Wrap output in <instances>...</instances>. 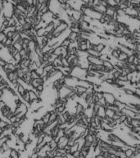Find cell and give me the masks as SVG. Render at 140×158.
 <instances>
[{"instance_id": "1", "label": "cell", "mask_w": 140, "mask_h": 158, "mask_svg": "<svg viewBox=\"0 0 140 158\" xmlns=\"http://www.w3.org/2000/svg\"><path fill=\"white\" fill-rule=\"evenodd\" d=\"M88 75L87 69L80 68V66H75L72 68V71L71 72V76L75 77L80 80H86Z\"/></svg>"}, {"instance_id": "2", "label": "cell", "mask_w": 140, "mask_h": 158, "mask_svg": "<svg viewBox=\"0 0 140 158\" xmlns=\"http://www.w3.org/2000/svg\"><path fill=\"white\" fill-rule=\"evenodd\" d=\"M103 98H104L105 101H106V105H114L116 100L115 95H114L113 93H111V92H104V94H103Z\"/></svg>"}, {"instance_id": "3", "label": "cell", "mask_w": 140, "mask_h": 158, "mask_svg": "<svg viewBox=\"0 0 140 158\" xmlns=\"http://www.w3.org/2000/svg\"><path fill=\"white\" fill-rule=\"evenodd\" d=\"M88 63L91 64H102L103 61L101 60L99 57H94L92 55H88L87 57Z\"/></svg>"}, {"instance_id": "4", "label": "cell", "mask_w": 140, "mask_h": 158, "mask_svg": "<svg viewBox=\"0 0 140 158\" xmlns=\"http://www.w3.org/2000/svg\"><path fill=\"white\" fill-rule=\"evenodd\" d=\"M83 12H81L80 10H74L73 12V14H72V17L75 20V21H78L80 22L81 20V18H82V16H83Z\"/></svg>"}, {"instance_id": "5", "label": "cell", "mask_w": 140, "mask_h": 158, "mask_svg": "<svg viewBox=\"0 0 140 158\" xmlns=\"http://www.w3.org/2000/svg\"><path fill=\"white\" fill-rule=\"evenodd\" d=\"M97 116H98L101 119H104L106 117V107L100 106L98 110L97 111Z\"/></svg>"}, {"instance_id": "6", "label": "cell", "mask_w": 140, "mask_h": 158, "mask_svg": "<svg viewBox=\"0 0 140 158\" xmlns=\"http://www.w3.org/2000/svg\"><path fill=\"white\" fill-rule=\"evenodd\" d=\"M116 12V7H106V10L105 14L107 15V16H110L111 17H113V16L115 15Z\"/></svg>"}, {"instance_id": "7", "label": "cell", "mask_w": 140, "mask_h": 158, "mask_svg": "<svg viewBox=\"0 0 140 158\" xmlns=\"http://www.w3.org/2000/svg\"><path fill=\"white\" fill-rule=\"evenodd\" d=\"M50 115H51V114L49 113V111H47V112H46L45 114H44L43 116H42V118L40 119V120H43V122L44 123V124H48V122H49V118H50Z\"/></svg>"}, {"instance_id": "8", "label": "cell", "mask_w": 140, "mask_h": 158, "mask_svg": "<svg viewBox=\"0 0 140 158\" xmlns=\"http://www.w3.org/2000/svg\"><path fill=\"white\" fill-rule=\"evenodd\" d=\"M78 37H79V33H75V32L71 31L69 36H68V39H69L71 41H75V40H77Z\"/></svg>"}, {"instance_id": "9", "label": "cell", "mask_w": 140, "mask_h": 158, "mask_svg": "<svg viewBox=\"0 0 140 158\" xmlns=\"http://www.w3.org/2000/svg\"><path fill=\"white\" fill-rule=\"evenodd\" d=\"M44 28H45L46 32H53V31L55 30V27H54V25H53V22L48 24Z\"/></svg>"}, {"instance_id": "10", "label": "cell", "mask_w": 140, "mask_h": 158, "mask_svg": "<svg viewBox=\"0 0 140 158\" xmlns=\"http://www.w3.org/2000/svg\"><path fill=\"white\" fill-rule=\"evenodd\" d=\"M87 52H88V55H92V56H94V57H99L100 56V53L97 52V50H95V49H88L87 50Z\"/></svg>"}, {"instance_id": "11", "label": "cell", "mask_w": 140, "mask_h": 158, "mask_svg": "<svg viewBox=\"0 0 140 158\" xmlns=\"http://www.w3.org/2000/svg\"><path fill=\"white\" fill-rule=\"evenodd\" d=\"M114 114H115V111L112 110L111 109H109V108H106V117L112 119Z\"/></svg>"}, {"instance_id": "12", "label": "cell", "mask_w": 140, "mask_h": 158, "mask_svg": "<svg viewBox=\"0 0 140 158\" xmlns=\"http://www.w3.org/2000/svg\"><path fill=\"white\" fill-rule=\"evenodd\" d=\"M46 34V31H45V28H39L36 31V36L38 37H42V36H44Z\"/></svg>"}, {"instance_id": "13", "label": "cell", "mask_w": 140, "mask_h": 158, "mask_svg": "<svg viewBox=\"0 0 140 158\" xmlns=\"http://www.w3.org/2000/svg\"><path fill=\"white\" fill-rule=\"evenodd\" d=\"M128 56L129 55L127 54L124 53V52H121V54H119V57H118V60L119 61H126Z\"/></svg>"}, {"instance_id": "14", "label": "cell", "mask_w": 140, "mask_h": 158, "mask_svg": "<svg viewBox=\"0 0 140 158\" xmlns=\"http://www.w3.org/2000/svg\"><path fill=\"white\" fill-rule=\"evenodd\" d=\"M107 1V4L108 7H116V8H118V3L116 0H106Z\"/></svg>"}, {"instance_id": "15", "label": "cell", "mask_w": 140, "mask_h": 158, "mask_svg": "<svg viewBox=\"0 0 140 158\" xmlns=\"http://www.w3.org/2000/svg\"><path fill=\"white\" fill-rule=\"evenodd\" d=\"M71 40H69L68 38L65 39V40H63L62 41V44H61V46H62V47H65V48H68L70 45V44H71Z\"/></svg>"}, {"instance_id": "16", "label": "cell", "mask_w": 140, "mask_h": 158, "mask_svg": "<svg viewBox=\"0 0 140 158\" xmlns=\"http://www.w3.org/2000/svg\"><path fill=\"white\" fill-rule=\"evenodd\" d=\"M29 99L30 101H34V100L38 99V96H36L35 92L32 90H29Z\"/></svg>"}, {"instance_id": "17", "label": "cell", "mask_w": 140, "mask_h": 158, "mask_svg": "<svg viewBox=\"0 0 140 158\" xmlns=\"http://www.w3.org/2000/svg\"><path fill=\"white\" fill-rule=\"evenodd\" d=\"M22 27H23V31H29V30H31V29L33 28V24L28 23V22H26V23H25V25L22 26Z\"/></svg>"}, {"instance_id": "18", "label": "cell", "mask_w": 140, "mask_h": 158, "mask_svg": "<svg viewBox=\"0 0 140 158\" xmlns=\"http://www.w3.org/2000/svg\"><path fill=\"white\" fill-rule=\"evenodd\" d=\"M136 55L135 54H131V55H129L128 58H127V60H126V63L128 64H133L134 63V60L135 59Z\"/></svg>"}, {"instance_id": "19", "label": "cell", "mask_w": 140, "mask_h": 158, "mask_svg": "<svg viewBox=\"0 0 140 158\" xmlns=\"http://www.w3.org/2000/svg\"><path fill=\"white\" fill-rule=\"evenodd\" d=\"M105 44H103V43H102V42H100L99 44H97V52H99V53H102V51L104 49V48H105Z\"/></svg>"}, {"instance_id": "20", "label": "cell", "mask_w": 140, "mask_h": 158, "mask_svg": "<svg viewBox=\"0 0 140 158\" xmlns=\"http://www.w3.org/2000/svg\"><path fill=\"white\" fill-rule=\"evenodd\" d=\"M8 125H9L8 123H7L6 121H4L3 120H0V128H1V129H3V130L6 129Z\"/></svg>"}, {"instance_id": "21", "label": "cell", "mask_w": 140, "mask_h": 158, "mask_svg": "<svg viewBox=\"0 0 140 158\" xmlns=\"http://www.w3.org/2000/svg\"><path fill=\"white\" fill-rule=\"evenodd\" d=\"M13 58H14V59L16 60V62L17 63V64H20V63L21 62V60H22V57H21V55L20 54L19 52H18L16 54H15L13 56Z\"/></svg>"}, {"instance_id": "22", "label": "cell", "mask_w": 140, "mask_h": 158, "mask_svg": "<svg viewBox=\"0 0 140 158\" xmlns=\"http://www.w3.org/2000/svg\"><path fill=\"white\" fill-rule=\"evenodd\" d=\"M43 68H44V71L48 72H50L52 69H53V68H54V66L53 65V64H48L46 65V66L44 67Z\"/></svg>"}, {"instance_id": "23", "label": "cell", "mask_w": 140, "mask_h": 158, "mask_svg": "<svg viewBox=\"0 0 140 158\" xmlns=\"http://www.w3.org/2000/svg\"><path fill=\"white\" fill-rule=\"evenodd\" d=\"M29 85L32 86L34 88H37V87H39V83L38 82L37 79H32L31 80V82H30V83H29Z\"/></svg>"}, {"instance_id": "24", "label": "cell", "mask_w": 140, "mask_h": 158, "mask_svg": "<svg viewBox=\"0 0 140 158\" xmlns=\"http://www.w3.org/2000/svg\"><path fill=\"white\" fill-rule=\"evenodd\" d=\"M62 64L63 67H70V64L66 58H62Z\"/></svg>"}, {"instance_id": "25", "label": "cell", "mask_w": 140, "mask_h": 158, "mask_svg": "<svg viewBox=\"0 0 140 158\" xmlns=\"http://www.w3.org/2000/svg\"><path fill=\"white\" fill-rule=\"evenodd\" d=\"M31 77L32 79H38L40 77V75L36 72V71H31Z\"/></svg>"}, {"instance_id": "26", "label": "cell", "mask_w": 140, "mask_h": 158, "mask_svg": "<svg viewBox=\"0 0 140 158\" xmlns=\"http://www.w3.org/2000/svg\"><path fill=\"white\" fill-rule=\"evenodd\" d=\"M13 46L16 48V50H18V51H21L22 49V44L18 43V42H15V43H13Z\"/></svg>"}, {"instance_id": "27", "label": "cell", "mask_w": 140, "mask_h": 158, "mask_svg": "<svg viewBox=\"0 0 140 158\" xmlns=\"http://www.w3.org/2000/svg\"><path fill=\"white\" fill-rule=\"evenodd\" d=\"M16 31H9V32L6 33V36H7V37L8 39H12V38L14 37L15 34H16Z\"/></svg>"}, {"instance_id": "28", "label": "cell", "mask_w": 140, "mask_h": 158, "mask_svg": "<svg viewBox=\"0 0 140 158\" xmlns=\"http://www.w3.org/2000/svg\"><path fill=\"white\" fill-rule=\"evenodd\" d=\"M13 44V41H12V39H8L6 40V43H5V47H7V46H10V45H12Z\"/></svg>"}, {"instance_id": "29", "label": "cell", "mask_w": 140, "mask_h": 158, "mask_svg": "<svg viewBox=\"0 0 140 158\" xmlns=\"http://www.w3.org/2000/svg\"><path fill=\"white\" fill-rule=\"evenodd\" d=\"M7 37L6 34L4 32H0V42H2Z\"/></svg>"}, {"instance_id": "30", "label": "cell", "mask_w": 140, "mask_h": 158, "mask_svg": "<svg viewBox=\"0 0 140 158\" xmlns=\"http://www.w3.org/2000/svg\"><path fill=\"white\" fill-rule=\"evenodd\" d=\"M19 53H20V54L21 55V57H24V56H25V55L28 54H27V52H26V50H25V49H22L21 51H19Z\"/></svg>"}, {"instance_id": "31", "label": "cell", "mask_w": 140, "mask_h": 158, "mask_svg": "<svg viewBox=\"0 0 140 158\" xmlns=\"http://www.w3.org/2000/svg\"><path fill=\"white\" fill-rule=\"evenodd\" d=\"M16 120H17V117H16V115H13V116L10 118L11 124H12V123H14V122H16Z\"/></svg>"}, {"instance_id": "32", "label": "cell", "mask_w": 140, "mask_h": 158, "mask_svg": "<svg viewBox=\"0 0 140 158\" xmlns=\"http://www.w3.org/2000/svg\"><path fill=\"white\" fill-rule=\"evenodd\" d=\"M127 80H128V81H131L132 80V78H133V72H129L128 74H127Z\"/></svg>"}, {"instance_id": "33", "label": "cell", "mask_w": 140, "mask_h": 158, "mask_svg": "<svg viewBox=\"0 0 140 158\" xmlns=\"http://www.w3.org/2000/svg\"><path fill=\"white\" fill-rule=\"evenodd\" d=\"M80 151H76V152H75L73 153V155H74V157H75V158H78L79 157H80Z\"/></svg>"}, {"instance_id": "34", "label": "cell", "mask_w": 140, "mask_h": 158, "mask_svg": "<svg viewBox=\"0 0 140 158\" xmlns=\"http://www.w3.org/2000/svg\"><path fill=\"white\" fill-rule=\"evenodd\" d=\"M66 158H75V157H74V155H73V153H66Z\"/></svg>"}, {"instance_id": "35", "label": "cell", "mask_w": 140, "mask_h": 158, "mask_svg": "<svg viewBox=\"0 0 140 158\" xmlns=\"http://www.w3.org/2000/svg\"><path fill=\"white\" fill-rule=\"evenodd\" d=\"M135 48H136V51H138L140 53V44H136Z\"/></svg>"}, {"instance_id": "36", "label": "cell", "mask_w": 140, "mask_h": 158, "mask_svg": "<svg viewBox=\"0 0 140 158\" xmlns=\"http://www.w3.org/2000/svg\"><path fill=\"white\" fill-rule=\"evenodd\" d=\"M81 1H82V3H84V4H88L89 0H81Z\"/></svg>"}, {"instance_id": "37", "label": "cell", "mask_w": 140, "mask_h": 158, "mask_svg": "<svg viewBox=\"0 0 140 158\" xmlns=\"http://www.w3.org/2000/svg\"><path fill=\"white\" fill-rule=\"evenodd\" d=\"M3 129L0 128V136H1V135L3 134Z\"/></svg>"}, {"instance_id": "38", "label": "cell", "mask_w": 140, "mask_h": 158, "mask_svg": "<svg viewBox=\"0 0 140 158\" xmlns=\"http://www.w3.org/2000/svg\"><path fill=\"white\" fill-rule=\"evenodd\" d=\"M116 2H117V3H120V2H121V0H116Z\"/></svg>"}]
</instances>
